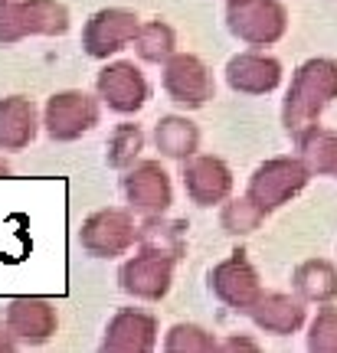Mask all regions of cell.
I'll return each instance as SVG.
<instances>
[{
  "label": "cell",
  "mask_w": 337,
  "mask_h": 353,
  "mask_svg": "<svg viewBox=\"0 0 337 353\" xmlns=\"http://www.w3.org/2000/svg\"><path fill=\"white\" fill-rule=\"evenodd\" d=\"M226 3H229V0H226Z\"/></svg>",
  "instance_id": "31"
},
{
  "label": "cell",
  "mask_w": 337,
  "mask_h": 353,
  "mask_svg": "<svg viewBox=\"0 0 337 353\" xmlns=\"http://www.w3.org/2000/svg\"><path fill=\"white\" fill-rule=\"evenodd\" d=\"M137 249L180 262L187 255V223L184 219H171L167 213L144 216L141 232H137Z\"/></svg>",
  "instance_id": "19"
},
{
  "label": "cell",
  "mask_w": 337,
  "mask_h": 353,
  "mask_svg": "<svg viewBox=\"0 0 337 353\" xmlns=\"http://www.w3.org/2000/svg\"><path fill=\"white\" fill-rule=\"evenodd\" d=\"M226 26L246 46H275L288 30V10L278 0H229Z\"/></svg>",
  "instance_id": "6"
},
{
  "label": "cell",
  "mask_w": 337,
  "mask_h": 353,
  "mask_svg": "<svg viewBox=\"0 0 337 353\" xmlns=\"http://www.w3.org/2000/svg\"><path fill=\"white\" fill-rule=\"evenodd\" d=\"M252 324L265 334H275V337H288V334H295L301 330L305 324V298H291V294H282V291H269L262 294L256 307L249 311Z\"/></svg>",
  "instance_id": "18"
},
{
  "label": "cell",
  "mask_w": 337,
  "mask_h": 353,
  "mask_svg": "<svg viewBox=\"0 0 337 353\" xmlns=\"http://www.w3.org/2000/svg\"><path fill=\"white\" fill-rule=\"evenodd\" d=\"M17 343H20V341L13 337L10 330L0 327V353H13V350H17Z\"/></svg>",
  "instance_id": "29"
},
{
  "label": "cell",
  "mask_w": 337,
  "mask_h": 353,
  "mask_svg": "<svg viewBox=\"0 0 337 353\" xmlns=\"http://www.w3.org/2000/svg\"><path fill=\"white\" fill-rule=\"evenodd\" d=\"M174 259H164V255L144 252L137 249V255L125 259L122 268H118V285L125 294L137 298V301H161L167 298V291L174 285Z\"/></svg>",
  "instance_id": "13"
},
{
  "label": "cell",
  "mask_w": 337,
  "mask_h": 353,
  "mask_svg": "<svg viewBox=\"0 0 337 353\" xmlns=\"http://www.w3.org/2000/svg\"><path fill=\"white\" fill-rule=\"evenodd\" d=\"M3 327L20 343L39 347L59 330V311L50 298L17 294V298H7V304H3Z\"/></svg>",
  "instance_id": "12"
},
{
  "label": "cell",
  "mask_w": 337,
  "mask_h": 353,
  "mask_svg": "<svg viewBox=\"0 0 337 353\" xmlns=\"http://www.w3.org/2000/svg\"><path fill=\"white\" fill-rule=\"evenodd\" d=\"M141 30V17L128 7H102L82 26V50L92 59H108L131 46Z\"/></svg>",
  "instance_id": "10"
},
{
  "label": "cell",
  "mask_w": 337,
  "mask_h": 353,
  "mask_svg": "<svg viewBox=\"0 0 337 353\" xmlns=\"http://www.w3.org/2000/svg\"><path fill=\"white\" fill-rule=\"evenodd\" d=\"M265 210L259 203H252L249 196H236V200H226L220 210V226L226 236H249L265 223Z\"/></svg>",
  "instance_id": "25"
},
{
  "label": "cell",
  "mask_w": 337,
  "mask_h": 353,
  "mask_svg": "<svg viewBox=\"0 0 337 353\" xmlns=\"http://www.w3.org/2000/svg\"><path fill=\"white\" fill-rule=\"evenodd\" d=\"M131 46H135L141 63L164 65L177 52V33H174V26L164 23V20H148V23H141Z\"/></svg>",
  "instance_id": "22"
},
{
  "label": "cell",
  "mask_w": 337,
  "mask_h": 353,
  "mask_svg": "<svg viewBox=\"0 0 337 353\" xmlns=\"http://www.w3.org/2000/svg\"><path fill=\"white\" fill-rule=\"evenodd\" d=\"M308 180H311V170L301 157H269L249 176L246 196L252 203H259L265 213H275L278 206L295 200L301 190L308 187Z\"/></svg>",
  "instance_id": "5"
},
{
  "label": "cell",
  "mask_w": 337,
  "mask_h": 353,
  "mask_svg": "<svg viewBox=\"0 0 337 353\" xmlns=\"http://www.w3.org/2000/svg\"><path fill=\"white\" fill-rule=\"evenodd\" d=\"M210 291L216 301L226 304L236 314H249L252 307H256V301L265 294L262 281H259V272L252 268L249 255L242 252V249L229 252L223 262L210 268Z\"/></svg>",
  "instance_id": "7"
},
{
  "label": "cell",
  "mask_w": 337,
  "mask_h": 353,
  "mask_svg": "<svg viewBox=\"0 0 337 353\" xmlns=\"http://www.w3.org/2000/svg\"><path fill=\"white\" fill-rule=\"evenodd\" d=\"M226 82L239 95H269L282 85V63L256 50L236 52L226 63Z\"/></svg>",
  "instance_id": "16"
},
{
  "label": "cell",
  "mask_w": 337,
  "mask_h": 353,
  "mask_svg": "<svg viewBox=\"0 0 337 353\" xmlns=\"http://www.w3.org/2000/svg\"><path fill=\"white\" fill-rule=\"evenodd\" d=\"M220 350H259V343L256 341H249V337H229V341H223L220 343Z\"/></svg>",
  "instance_id": "28"
},
{
  "label": "cell",
  "mask_w": 337,
  "mask_h": 353,
  "mask_svg": "<svg viewBox=\"0 0 337 353\" xmlns=\"http://www.w3.org/2000/svg\"><path fill=\"white\" fill-rule=\"evenodd\" d=\"M122 193H125L128 206L141 216L167 213L174 203V183L161 161H137L128 167L122 176Z\"/></svg>",
  "instance_id": "11"
},
{
  "label": "cell",
  "mask_w": 337,
  "mask_h": 353,
  "mask_svg": "<svg viewBox=\"0 0 337 353\" xmlns=\"http://www.w3.org/2000/svg\"><path fill=\"white\" fill-rule=\"evenodd\" d=\"M154 148L167 161H187L200 154V128L190 121L187 114H164L154 125Z\"/></svg>",
  "instance_id": "20"
},
{
  "label": "cell",
  "mask_w": 337,
  "mask_h": 353,
  "mask_svg": "<svg viewBox=\"0 0 337 353\" xmlns=\"http://www.w3.org/2000/svg\"><path fill=\"white\" fill-rule=\"evenodd\" d=\"M102 121V99L88 95L82 88H63L52 92L43 105V131L56 144H69L88 134Z\"/></svg>",
  "instance_id": "3"
},
{
  "label": "cell",
  "mask_w": 337,
  "mask_h": 353,
  "mask_svg": "<svg viewBox=\"0 0 337 353\" xmlns=\"http://www.w3.org/2000/svg\"><path fill=\"white\" fill-rule=\"evenodd\" d=\"M95 92L108 112L125 114V118L137 114L151 101V82L128 59H115V63L102 65L99 76H95Z\"/></svg>",
  "instance_id": "9"
},
{
  "label": "cell",
  "mask_w": 337,
  "mask_h": 353,
  "mask_svg": "<svg viewBox=\"0 0 337 353\" xmlns=\"http://www.w3.org/2000/svg\"><path fill=\"white\" fill-rule=\"evenodd\" d=\"M144 128L135 125V121H122L115 125V131L108 134V144H105V164L112 170H128L131 164L141 161V151H144Z\"/></svg>",
  "instance_id": "23"
},
{
  "label": "cell",
  "mask_w": 337,
  "mask_h": 353,
  "mask_svg": "<svg viewBox=\"0 0 337 353\" xmlns=\"http://www.w3.org/2000/svg\"><path fill=\"white\" fill-rule=\"evenodd\" d=\"M69 26V7L59 0H0V46L30 37H66Z\"/></svg>",
  "instance_id": "2"
},
{
  "label": "cell",
  "mask_w": 337,
  "mask_h": 353,
  "mask_svg": "<svg viewBox=\"0 0 337 353\" xmlns=\"http://www.w3.org/2000/svg\"><path fill=\"white\" fill-rule=\"evenodd\" d=\"M164 350L167 353H213L220 350V341L200 324H174L164 334Z\"/></svg>",
  "instance_id": "26"
},
{
  "label": "cell",
  "mask_w": 337,
  "mask_h": 353,
  "mask_svg": "<svg viewBox=\"0 0 337 353\" xmlns=\"http://www.w3.org/2000/svg\"><path fill=\"white\" fill-rule=\"evenodd\" d=\"M334 99H337L334 59L318 56V59L301 63L298 72L291 76V85L285 92V105H282V125H285L288 138L298 144L305 134L321 128V114Z\"/></svg>",
  "instance_id": "1"
},
{
  "label": "cell",
  "mask_w": 337,
  "mask_h": 353,
  "mask_svg": "<svg viewBox=\"0 0 337 353\" xmlns=\"http://www.w3.org/2000/svg\"><path fill=\"white\" fill-rule=\"evenodd\" d=\"M308 350L314 353H337V307L318 311L308 330Z\"/></svg>",
  "instance_id": "27"
},
{
  "label": "cell",
  "mask_w": 337,
  "mask_h": 353,
  "mask_svg": "<svg viewBox=\"0 0 337 353\" xmlns=\"http://www.w3.org/2000/svg\"><path fill=\"white\" fill-rule=\"evenodd\" d=\"M39 112L33 99L26 95H7L0 99V151L17 154L26 151L39 134Z\"/></svg>",
  "instance_id": "17"
},
{
  "label": "cell",
  "mask_w": 337,
  "mask_h": 353,
  "mask_svg": "<svg viewBox=\"0 0 337 353\" xmlns=\"http://www.w3.org/2000/svg\"><path fill=\"white\" fill-rule=\"evenodd\" d=\"M301 161L318 176H337V131L314 128L311 134L298 141Z\"/></svg>",
  "instance_id": "24"
},
{
  "label": "cell",
  "mask_w": 337,
  "mask_h": 353,
  "mask_svg": "<svg viewBox=\"0 0 337 353\" xmlns=\"http://www.w3.org/2000/svg\"><path fill=\"white\" fill-rule=\"evenodd\" d=\"M180 180H184L187 200L193 206H200V210L220 206L233 193V170L226 167V161L213 157V154H193V157H187L184 170H180Z\"/></svg>",
  "instance_id": "14"
},
{
  "label": "cell",
  "mask_w": 337,
  "mask_h": 353,
  "mask_svg": "<svg viewBox=\"0 0 337 353\" xmlns=\"http://www.w3.org/2000/svg\"><path fill=\"white\" fill-rule=\"evenodd\" d=\"M7 176H13V170H10V164L0 157V180H7Z\"/></svg>",
  "instance_id": "30"
},
{
  "label": "cell",
  "mask_w": 337,
  "mask_h": 353,
  "mask_svg": "<svg viewBox=\"0 0 337 353\" xmlns=\"http://www.w3.org/2000/svg\"><path fill=\"white\" fill-rule=\"evenodd\" d=\"M157 317L141 307H122L105 324L99 350L105 353H151L157 347Z\"/></svg>",
  "instance_id": "15"
},
{
  "label": "cell",
  "mask_w": 337,
  "mask_h": 353,
  "mask_svg": "<svg viewBox=\"0 0 337 353\" xmlns=\"http://www.w3.org/2000/svg\"><path fill=\"white\" fill-rule=\"evenodd\" d=\"M141 223H135V210L128 206H105L88 216L82 229H79V242L82 252L92 259H122L135 249Z\"/></svg>",
  "instance_id": "4"
},
{
  "label": "cell",
  "mask_w": 337,
  "mask_h": 353,
  "mask_svg": "<svg viewBox=\"0 0 337 353\" xmlns=\"http://www.w3.org/2000/svg\"><path fill=\"white\" fill-rule=\"evenodd\" d=\"M161 85L167 99L180 105V108H203L206 101L216 95V82H213L210 65L193 52H174L161 72Z\"/></svg>",
  "instance_id": "8"
},
{
  "label": "cell",
  "mask_w": 337,
  "mask_h": 353,
  "mask_svg": "<svg viewBox=\"0 0 337 353\" xmlns=\"http://www.w3.org/2000/svg\"><path fill=\"white\" fill-rule=\"evenodd\" d=\"M291 285L298 291V298L311 304H331L337 298V268L327 259H308L295 268Z\"/></svg>",
  "instance_id": "21"
}]
</instances>
